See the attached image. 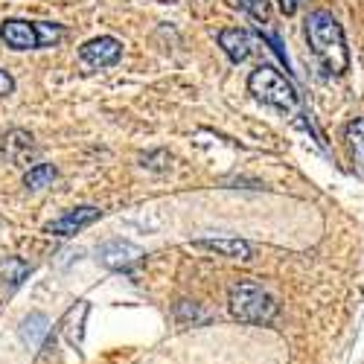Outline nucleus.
<instances>
[{
  "mask_svg": "<svg viewBox=\"0 0 364 364\" xmlns=\"http://www.w3.org/2000/svg\"><path fill=\"white\" fill-rule=\"evenodd\" d=\"M306 41L326 76H344L350 70V50L344 38V26L336 21L332 12L318 9L306 18Z\"/></svg>",
  "mask_w": 364,
  "mask_h": 364,
  "instance_id": "1",
  "label": "nucleus"
},
{
  "mask_svg": "<svg viewBox=\"0 0 364 364\" xmlns=\"http://www.w3.org/2000/svg\"><path fill=\"white\" fill-rule=\"evenodd\" d=\"M228 309L242 323H257L265 326L277 318V300L271 297L259 283L254 280H239L230 286L228 294Z\"/></svg>",
  "mask_w": 364,
  "mask_h": 364,
  "instance_id": "2",
  "label": "nucleus"
},
{
  "mask_svg": "<svg viewBox=\"0 0 364 364\" xmlns=\"http://www.w3.org/2000/svg\"><path fill=\"white\" fill-rule=\"evenodd\" d=\"M248 90L251 97L268 108H274L280 114H294L300 108V97L294 85L271 65H259L251 76H248Z\"/></svg>",
  "mask_w": 364,
  "mask_h": 364,
  "instance_id": "3",
  "label": "nucleus"
},
{
  "mask_svg": "<svg viewBox=\"0 0 364 364\" xmlns=\"http://www.w3.org/2000/svg\"><path fill=\"white\" fill-rule=\"evenodd\" d=\"M219 47L225 50V55L230 58L233 65H242V62H248V58H251L259 47H265V38L248 33V29L230 26V29H222V33H219Z\"/></svg>",
  "mask_w": 364,
  "mask_h": 364,
  "instance_id": "4",
  "label": "nucleus"
},
{
  "mask_svg": "<svg viewBox=\"0 0 364 364\" xmlns=\"http://www.w3.org/2000/svg\"><path fill=\"white\" fill-rule=\"evenodd\" d=\"M0 38L9 50H41V33L38 21H23V18H6L0 23Z\"/></svg>",
  "mask_w": 364,
  "mask_h": 364,
  "instance_id": "5",
  "label": "nucleus"
},
{
  "mask_svg": "<svg viewBox=\"0 0 364 364\" xmlns=\"http://www.w3.org/2000/svg\"><path fill=\"white\" fill-rule=\"evenodd\" d=\"M100 216H102L100 207H94V204H79V207H70L68 213H62L58 219H53L44 230H47L50 236H73V233L90 228Z\"/></svg>",
  "mask_w": 364,
  "mask_h": 364,
  "instance_id": "6",
  "label": "nucleus"
},
{
  "mask_svg": "<svg viewBox=\"0 0 364 364\" xmlns=\"http://www.w3.org/2000/svg\"><path fill=\"white\" fill-rule=\"evenodd\" d=\"M100 262L111 271H132L134 265L143 262V251L134 245V242H126V239H111L100 248Z\"/></svg>",
  "mask_w": 364,
  "mask_h": 364,
  "instance_id": "7",
  "label": "nucleus"
},
{
  "mask_svg": "<svg viewBox=\"0 0 364 364\" xmlns=\"http://www.w3.org/2000/svg\"><path fill=\"white\" fill-rule=\"evenodd\" d=\"M119 55H123V44H119L114 36L90 38L79 47V58L90 68H111L119 62Z\"/></svg>",
  "mask_w": 364,
  "mask_h": 364,
  "instance_id": "8",
  "label": "nucleus"
},
{
  "mask_svg": "<svg viewBox=\"0 0 364 364\" xmlns=\"http://www.w3.org/2000/svg\"><path fill=\"white\" fill-rule=\"evenodd\" d=\"M193 248H201V251H213L219 257H228V259H251V245L245 239H236V236H225V239H196Z\"/></svg>",
  "mask_w": 364,
  "mask_h": 364,
  "instance_id": "9",
  "label": "nucleus"
},
{
  "mask_svg": "<svg viewBox=\"0 0 364 364\" xmlns=\"http://www.w3.org/2000/svg\"><path fill=\"white\" fill-rule=\"evenodd\" d=\"M33 151V134L23 132V129H12L6 137H4V155L12 161V164H23V158Z\"/></svg>",
  "mask_w": 364,
  "mask_h": 364,
  "instance_id": "10",
  "label": "nucleus"
},
{
  "mask_svg": "<svg viewBox=\"0 0 364 364\" xmlns=\"http://www.w3.org/2000/svg\"><path fill=\"white\" fill-rule=\"evenodd\" d=\"M47 326H50V321H47L44 312H29L23 318V323H21V341L29 350H36L44 341V336H47Z\"/></svg>",
  "mask_w": 364,
  "mask_h": 364,
  "instance_id": "11",
  "label": "nucleus"
},
{
  "mask_svg": "<svg viewBox=\"0 0 364 364\" xmlns=\"http://www.w3.org/2000/svg\"><path fill=\"white\" fill-rule=\"evenodd\" d=\"M344 137H347V146H350V155H353L355 169L364 175V117H355L353 123H347Z\"/></svg>",
  "mask_w": 364,
  "mask_h": 364,
  "instance_id": "12",
  "label": "nucleus"
},
{
  "mask_svg": "<svg viewBox=\"0 0 364 364\" xmlns=\"http://www.w3.org/2000/svg\"><path fill=\"white\" fill-rule=\"evenodd\" d=\"M58 178V169L53 166V164H36V166H29L26 169V175H23V187L26 190H33V193H38V190H47V187H53V181Z\"/></svg>",
  "mask_w": 364,
  "mask_h": 364,
  "instance_id": "13",
  "label": "nucleus"
},
{
  "mask_svg": "<svg viewBox=\"0 0 364 364\" xmlns=\"http://www.w3.org/2000/svg\"><path fill=\"white\" fill-rule=\"evenodd\" d=\"M0 274H4V283L9 289H18L29 277V265L21 257H6L4 262H0Z\"/></svg>",
  "mask_w": 364,
  "mask_h": 364,
  "instance_id": "14",
  "label": "nucleus"
},
{
  "mask_svg": "<svg viewBox=\"0 0 364 364\" xmlns=\"http://www.w3.org/2000/svg\"><path fill=\"white\" fill-rule=\"evenodd\" d=\"M239 6L245 9L254 21H259V23H271V0H239Z\"/></svg>",
  "mask_w": 364,
  "mask_h": 364,
  "instance_id": "15",
  "label": "nucleus"
},
{
  "mask_svg": "<svg viewBox=\"0 0 364 364\" xmlns=\"http://www.w3.org/2000/svg\"><path fill=\"white\" fill-rule=\"evenodd\" d=\"M15 90V79L9 70H0V97H9Z\"/></svg>",
  "mask_w": 364,
  "mask_h": 364,
  "instance_id": "16",
  "label": "nucleus"
},
{
  "mask_svg": "<svg viewBox=\"0 0 364 364\" xmlns=\"http://www.w3.org/2000/svg\"><path fill=\"white\" fill-rule=\"evenodd\" d=\"M297 4H300V0H280V9H283L286 15H294V9H297Z\"/></svg>",
  "mask_w": 364,
  "mask_h": 364,
  "instance_id": "17",
  "label": "nucleus"
}]
</instances>
